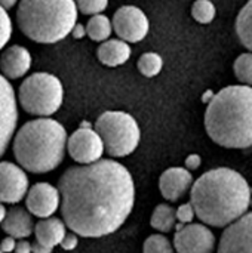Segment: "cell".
I'll use <instances>...</instances> for the list:
<instances>
[{"mask_svg": "<svg viewBox=\"0 0 252 253\" xmlns=\"http://www.w3.org/2000/svg\"><path fill=\"white\" fill-rule=\"evenodd\" d=\"M56 188L64 224L88 239L117 231L135 203L132 175L123 165L108 159L67 169Z\"/></svg>", "mask_w": 252, "mask_h": 253, "instance_id": "obj_1", "label": "cell"}, {"mask_svg": "<svg viewBox=\"0 0 252 253\" xmlns=\"http://www.w3.org/2000/svg\"><path fill=\"white\" fill-rule=\"evenodd\" d=\"M251 187L229 168L205 172L190 188V203L196 216L206 225L223 228L233 224L250 209Z\"/></svg>", "mask_w": 252, "mask_h": 253, "instance_id": "obj_2", "label": "cell"}, {"mask_svg": "<svg viewBox=\"0 0 252 253\" xmlns=\"http://www.w3.org/2000/svg\"><path fill=\"white\" fill-rule=\"evenodd\" d=\"M205 129L209 138L224 147H252V87L235 84L221 89L208 102Z\"/></svg>", "mask_w": 252, "mask_h": 253, "instance_id": "obj_3", "label": "cell"}, {"mask_svg": "<svg viewBox=\"0 0 252 253\" xmlns=\"http://www.w3.org/2000/svg\"><path fill=\"white\" fill-rule=\"evenodd\" d=\"M65 127L49 117L27 122L13 138V156L18 165L31 173L55 170L64 160L67 150Z\"/></svg>", "mask_w": 252, "mask_h": 253, "instance_id": "obj_4", "label": "cell"}, {"mask_svg": "<svg viewBox=\"0 0 252 253\" xmlns=\"http://www.w3.org/2000/svg\"><path fill=\"white\" fill-rule=\"evenodd\" d=\"M77 15L74 0H19L16 24L30 40L49 44L71 33Z\"/></svg>", "mask_w": 252, "mask_h": 253, "instance_id": "obj_5", "label": "cell"}, {"mask_svg": "<svg viewBox=\"0 0 252 253\" xmlns=\"http://www.w3.org/2000/svg\"><path fill=\"white\" fill-rule=\"evenodd\" d=\"M64 101L61 80L49 73H34L19 86L18 102L31 116L49 117L55 114Z\"/></svg>", "mask_w": 252, "mask_h": 253, "instance_id": "obj_6", "label": "cell"}, {"mask_svg": "<svg viewBox=\"0 0 252 253\" xmlns=\"http://www.w3.org/2000/svg\"><path fill=\"white\" fill-rule=\"evenodd\" d=\"M97 133L101 136L104 150L111 157H126L132 154L141 138L137 120L125 111H105L97 122Z\"/></svg>", "mask_w": 252, "mask_h": 253, "instance_id": "obj_7", "label": "cell"}, {"mask_svg": "<svg viewBox=\"0 0 252 253\" xmlns=\"http://www.w3.org/2000/svg\"><path fill=\"white\" fill-rule=\"evenodd\" d=\"M67 151L70 157L79 165H91L101 160L104 154V144L101 136L88 123L74 130L67 138Z\"/></svg>", "mask_w": 252, "mask_h": 253, "instance_id": "obj_8", "label": "cell"}, {"mask_svg": "<svg viewBox=\"0 0 252 253\" xmlns=\"http://www.w3.org/2000/svg\"><path fill=\"white\" fill-rule=\"evenodd\" d=\"M114 33L126 43H138L146 39L150 30L147 15L137 6L126 4L119 7L111 21Z\"/></svg>", "mask_w": 252, "mask_h": 253, "instance_id": "obj_9", "label": "cell"}, {"mask_svg": "<svg viewBox=\"0 0 252 253\" xmlns=\"http://www.w3.org/2000/svg\"><path fill=\"white\" fill-rule=\"evenodd\" d=\"M174 248L178 253H212L215 236L203 224H180L177 225Z\"/></svg>", "mask_w": 252, "mask_h": 253, "instance_id": "obj_10", "label": "cell"}, {"mask_svg": "<svg viewBox=\"0 0 252 253\" xmlns=\"http://www.w3.org/2000/svg\"><path fill=\"white\" fill-rule=\"evenodd\" d=\"M18 123L16 95L9 83L0 73V157L6 153L9 142L13 138Z\"/></svg>", "mask_w": 252, "mask_h": 253, "instance_id": "obj_11", "label": "cell"}, {"mask_svg": "<svg viewBox=\"0 0 252 253\" xmlns=\"http://www.w3.org/2000/svg\"><path fill=\"white\" fill-rule=\"evenodd\" d=\"M28 191V176L15 163L0 162V203H19Z\"/></svg>", "mask_w": 252, "mask_h": 253, "instance_id": "obj_12", "label": "cell"}, {"mask_svg": "<svg viewBox=\"0 0 252 253\" xmlns=\"http://www.w3.org/2000/svg\"><path fill=\"white\" fill-rule=\"evenodd\" d=\"M218 253H252V212L226 227L218 243Z\"/></svg>", "mask_w": 252, "mask_h": 253, "instance_id": "obj_13", "label": "cell"}, {"mask_svg": "<svg viewBox=\"0 0 252 253\" xmlns=\"http://www.w3.org/2000/svg\"><path fill=\"white\" fill-rule=\"evenodd\" d=\"M27 211L37 218H49L59 208L58 188L48 182H37L27 191Z\"/></svg>", "mask_w": 252, "mask_h": 253, "instance_id": "obj_14", "label": "cell"}, {"mask_svg": "<svg viewBox=\"0 0 252 253\" xmlns=\"http://www.w3.org/2000/svg\"><path fill=\"white\" fill-rule=\"evenodd\" d=\"M31 68V53L21 44L6 47L0 55V73L7 80L24 77Z\"/></svg>", "mask_w": 252, "mask_h": 253, "instance_id": "obj_15", "label": "cell"}, {"mask_svg": "<svg viewBox=\"0 0 252 253\" xmlns=\"http://www.w3.org/2000/svg\"><path fill=\"white\" fill-rule=\"evenodd\" d=\"M192 185L193 175L186 168H169L159 179L160 193L169 202H178L187 194V191H190Z\"/></svg>", "mask_w": 252, "mask_h": 253, "instance_id": "obj_16", "label": "cell"}, {"mask_svg": "<svg viewBox=\"0 0 252 253\" xmlns=\"http://www.w3.org/2000/svg\"><path fill=\"white\" fill-rule=\"evenodd\" d=\"M1 230L7 236L13 237L15 240L30 237L34 230L31 213L19 206L12 208L10 211L6 212V216L1 222Z\"/></svg>", "mask_w": 252, "mask_h": 253, "instance_id": "obj_17", "label": "cell"}, {"mask_svg": "<svg viewBox=\"0 0 252 253\" xmlns=\"http://www.w3.org/2000/svg\"><path fill=\"white\" fill-rule=\"evenodd\" d=\"M131 46L122 39H108L102 42L97 50V56L101 64L107 67H119L128 62L131 58Z\"/></svg>", "mask_w": 252, "mask_h": 253, "instance_id": "obj_18", "label": "cell"}, {"mask_svg": "<svg viewBox=\"0 0 252 253\" xmlns=\"http://www.w3.org/2000/svg\"><path fill=\"white\" fill-rule=\"evenodd\" d=\"M34 234L36 242L40 245H45L48 248H55L61 243L62 237L67 233V225L61 218H43L34 225Z\"/></svg>", "mask_w": 252, "mask_h": 253, "instance_id": "obj_19", "label": "cell"}, {"mask_svg": "<svg viewBox=\"0 0 252 253\" xmlns=\"http://www.w3.org/2000/svg\"><path fill=\"white\" fill-rule=\"evenodd\" d=\"M85 27H86V36L91 40L101 42V43L108 40L111 36V31H113L111 21L108 19V16H105L102 13L92 15Z\"/></svg>", "mask_w": 252, "mask_h": 253, "instance_id": "obj_20", "label": "cell"}, {"mask_svg": "<svg viewBox=\"0 0 252 253\" xmlns=\"http://www.w3.org/2000/svg\"><path fill=\"white\" fill-rule=\"evenodd\" d=\"M236 34L241 43L252 52V0H250L236 18Z\"/></svg>", "mask_w": 252, "mask_h": 253, "instance_id": "obj_21", "label": "cell"}, {"mask_svg": "<svg viewBox=\"0 0 252 253\" xmlns=\"http://www.w3.org/2000/svg\"><path fill=\"white\" fill-rule=\"evenodd\" d=\"M175 209L169 205H159L151 215L150 224L156 231L160 233H169L175 228Z\"/></svg>", "mask_w": 252, "mask_h": 253, "instance_id": "obj_22", "label": "cell"}, {"mask_svg": "<svg viewBox=\"0 0 252 253\" xmlns=\"http://www.w3.org/2000/svg\"><path fill=\"white\" fill-rule=\"evenodd\" d=\"M137 67L144 77H156L163 68V59L156 52H146L140 56Z\"/></svg>", "mask_w": 252, "mask_h": 253, "instance_id": "obj_23", "label": "cell"}, {"mask_svg": "<svg viewBox=\"0 0 252 253\" xmlns=\"http://www.w3.org/2000/svg\"><path fill=\"white\" fill-rule=\"evenodd\" d=\"M233 71L241 83L252 86V52H247L238 56L233 64Z\"/></svg>", "mask_w": 252, "mask_h": 253, "instance_id": "obj_24", "label": "cell"}, {"mask_svg": "<svg viewBox=\"0 0 252 253\" xmlns=\"http://www.w3.org/2000/svg\"><path fill=\"white\" fill-rule=\"evenodd\" d=\"M215 6L211 0H196L192 6V15L199 24H209L215 18Z\"/></svg>", "mask_w": 252, "mask_h": 253, "instance_id": "obj_25", "label": "cell"}, {"mask_svg": "<svg viewBox=\"0 0 252 253\" xmlns=\"http://www.w3.org/2000/svg\"><path fill=\"white\" fill-rule=\"evenodd\" d=\"M143 253H175L172 243L162 234L150 236L143 246Z\"/></svg>", "mask_w": 252, "mask_h": 253, "instance_id": "obj_26", "label": "cell"}, {"mask_svg": "<svg viewBox=\"0 0 252 253\" xmlns=\"http://www.w3.org/2000/svg\"><path fill=\"white\" fill-rule=\"evenodd\" d=\"M76 7L83 15H97L107 9L108 0H74Z\"/></svg>", "mask_w": 252, "mask_h": 253, "instance_id": "obj_27", "label": "cell"}, {"mask_svg": "<svg viewBox=\"0 0 252 253\" xmlns=\"http://www.w3.org/2000/svg\"><path fill=\"white\" fill-rule=\"evenodd\" d=\"M12 36V19L6 9L0 6V50L7 44Z\"/></svg>", "mask_w": 252, "mask_h": 253, "instance_id": "obj_28", "label": "cell"}, {"mask_svg": "<svg viewBox=\"0 0 252 253\" xmlns=\"http://www.w3.org/2000/svg\"><path fill=\"white\" fill-rule=\"evenodd\" d=\"M195 216H196V213H195L192 203H184L175 211V218L180 224H192Z\"/></svg>", "mask_w": 252, "mask_h": 253, "instance_id": "obj_29", "label": "cell"}, {"mask_svg": "<svg viewBox=\"0 0 252 253\" xmlns=\"http://www.w3.org/2000/svg\"><path fill=\"white\" fill-rule=\"evenodd\" d=\"M59 245H61V248L64 251H74L77 248V245H79V237L73 231L71 233H65V236L62 237Z\"/></svg>", "mask_w": 252, "mask_h": 253, "instance_id": "obj_30", "label": "cell"}, {"mask_svg": "<svg viewBox=\"0 0 252 253\" xmlns=\"http://www.w3.org/2000/svg\"><path fill=\"white\" fill-rule=\"evenodd\" d=\"M201 163H202L201 156H198V154H190V156L186 159V169H187V170H196V169L201 168Z\"/></svg>", "mask_w": 252, "mask_h": 253, "instance_id": "obj_31", "label": "cell"}, {"mask_svg": "<svg viewBox=\"0 0 252 253\" xmlns=\"http://www.w3.org/2000/svg\"><path fill=\"white\" fill-rule=\"evenodd\" d=\"M15 245H16V240L13 237L7 236L0 242V251L3 253H12L15 249Z\"/></svg>", "mask_w": 252, "mask_h": 253, "instance_id": "obj_32", "label": "cell"}, {"mask_svg": "<svg viewBox=\"0 0 252 253\" xmlns=\"http://www.w3.org/2000/svg\"><path fill=\"white\" fill-rule=\"evenodd\" d=\"M74 39H83L85 36H86V27L83 25V24H80V22H76L74 24V27L71 28V33H70Z\"/></svg>", "mask_w": 252, "mask_h": 253, "instance_id": "obj_33", "label": "cell"}, {"mask_svg": "<svg viewBox=\"0 0 252 253\" xmlns=\"http://www.w3.org/2000/svg\"><path fill=\"white\" fill-rule=\"evenodd\" d=\"M13 253H31V243L24 240V239H21L19 242H16Z\"/></svg>", "mask_w": 252, "mask_h": 253, "instance_id": "obj_34", "label": "cell"}, {"mask_svg": "<svg viewBox=\"0 0 252 253\" xmlns=\"http://www.w3.org/2000/svg\"><path fill=\"white\" fill-rule=\"evenodd\" d=\"M52 248H48L45 245H40L37 242L31 243V253H52Z\"/></svg>", "mask_w": 252, "mask_h": 253, "instance_id": "obj_35", "label": "cell"}, {"mask_svg": "<svg viewBox=\"0 0 252 253\" xmlns=\"http://www.w3.org/2000/svg\"><path fill=\"white\" fill-rule=\"evenodd\" d=\"M16 3H18V0H0V6L6 10L12 9Z\"/></svg>", "mask_w": 252, "mask_h": 253, "instance_id": "obj_36", "label": "cell"}, {"mask_svg": "<svg viewBox=\"0 0 252 253\" xmlns=\"http://www.w3.org/2000/svg\"><path fill=\"white\" fill-rule=\"evenodd\" d=\"M214 98V93H212V90H208V92H205V95L202 96V101L205 102V104H208L211 99Z\"/></svg>", "mask_w": 252, "mask_h": 253, "instance_id": "obj_37", "label": "cell"}, {"mask_svg": "<svg viewBox=\"0 0 252 253\" xmlns=\"http://www.w3.org/2000/svg\"><path fill=\"white\" fill-rule=\"evenodd\" d=\"M6 208L3 206V203H0V224L3 222V219H4V216H6Z\"/></svg>", "mask_w": 252, "mask_h": 253, "instance_id": "obj_38", "label": "cell"}, {"mask_svg": "<svg viewBox=\"0 0 252 253\" xmlns=\"http://www.w3.org/2000/svg\"><path fill=\"white\" fill-rule=\"evenodd\" d=\"M250 206L252 208V188H251V199H250Z\"/></svg>", "mask_w": 252, "mask_h": 253, "instance_id": "obj_39", "label": "cell"}, {"mask_svg": "<svg viewBox=\"0 0 252 253\" xmlns=\"http://www.w3.org/2000/svg\"><path fill=\"white\" fill-rule=\"evenodd\" d=\"M0 253H3V252H1V251H0Z\"/></svg>", "mask_w": 252, "mask_h": 253, "instance_id": "obj_40", "label": "cell"}]
</instances>
